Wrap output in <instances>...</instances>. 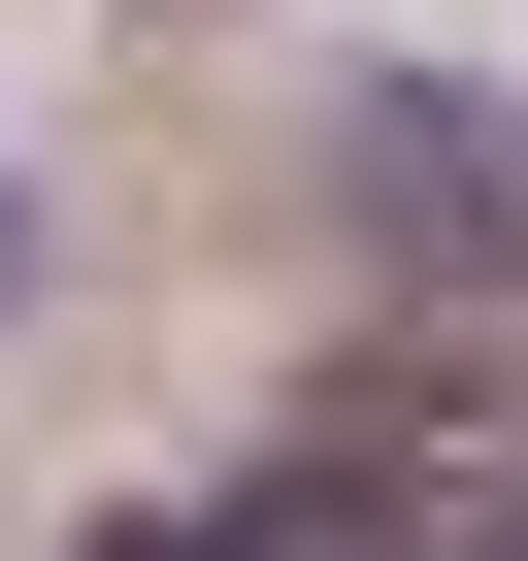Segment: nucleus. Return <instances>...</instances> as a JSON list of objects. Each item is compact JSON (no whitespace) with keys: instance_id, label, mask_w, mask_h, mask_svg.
I'll return each instance as SVG.
<instances>
[{"instance_id":"f257e3e1","label":"nucleus","mask_w":528,"mask_h":561,"mask_svg":"<svg viewBox=\"0 0 528 561\" xmlns=\"http://www.w3.org/2000/svg\"><path fill=\"white\" fill-rule=\"evenodd\" d=\"M0 264H34V231H0Z\"/></svg>"}]
</instances>
